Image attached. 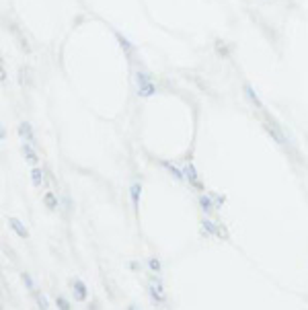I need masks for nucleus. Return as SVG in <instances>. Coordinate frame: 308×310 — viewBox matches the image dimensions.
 Returning a JSON list of instances; mask_svg holds the SVG:
<instances>
[{
	"instance_id": "nucleus-1",
	"label": "nucleus",
	"mask_w": 308,
	"mask_h": 310,
	"mask_svg": "<svg viewBox=\"0 0 308 310\" xmlns=\"http://www.w3.org/2000/svg\"><path fill=\"white\" fill-rule=\"evenodd\" d=\"M136 84H138V95L142 99H148L156 93V84H154L152 76L148 72H142V70L136 72Z\"/></svg>"
},
{
	"instance_id": "nucleus-2",
	"label": "nucleus",
	"mask_w": 308,
	"mask_h": 310,
	"mask_svg": "<svg viewBox=\"0 0 308 310\" xmlns=\"http://www.w3.org/2000/svg\"><path fill=\"white\" fill-rule=\"evenodd\" d=\"M148 294H150V298H152L154 302H158V304H164V302H166V294H164V288H162L160 279H158L156 275H152V277H150Z\"/></svg>"
},
{
	"instance_id": "nucleus-3",
	"label": "nucleus",
	"mask_w": 308,
	"mask_h": 310,
	"mask_svg": "<svg viewBox=\"0 0 308 310\" xmlns=\"http://www.w3.org/2000/svg\"><path fill=\"white\" fill-rule=\"evenodd\" d=\"M183 175H185V181L189 183L191 187L204 191V183L200 181V175H198V171H195L193 162H185V164H183Z\"/></svg>"
},
{
	"instance_id": "nucleus-4",
	"label": "nucleus",
	"mask_w": 308,
	"mask_h": 310,
	"mask_svg": "<svg viewBox=\"0 0 308 310\" xmlns=\"http://www.w3.org/2000/svg\"><path fill=\"white\" fill-rule=\"evenodd\" d=\"M202 226H204V230L209 234V236H216V238H228V232L224 230L220 224H216V222H212L209 218H204L202 220Z\"/></svg>"
},
{
	"instance_id": "nucleus-5",
	"label": "nucleus",
	"mask_w": 308,
	"mask_h": 310,
	"mask_svg": "<svg viewBox=\"0 0 308 310\" xmlns=\"http://www.w3.org/2000/svg\"><path fill=\"white\" fill-rule=\"evenodd\" d=\"M70 286H72V294H74V300L76 302H87L89 290L85 286V281H82V279H72V281H70Z\"/></svg>"
},
{
	"instance_id": "nucleus-6",
	"label": "nucleus",
	"mask_w": 308,
	"mask_h": 310,
	"mask_svg": "<svg viewBox=\"0 0 308 310\" xmlns=\"http://www.w3.org/2000/svg\"><path fill=\"white\" fill-rule=\"evenodd\" d=\"M265 130H267V134L275 140V142L279 144V146H286V136H284V132H282V128L275 123V121H267L265 123Z\"/></svg>"
},
{
	"instance_id": "nucleus-7",
	"label": "nucleus",
	"mask_w": 308,
	"mask_h": 310,
	"mask_svg": "<svg viewBox=\"0 0 308 310\" xmlns=\"http://www.w3.org/2000/svg\"><path fill=\"white\" fill-rule=\"evenodd\" d=\"M19 136L25 140V142H31L35 148L39 146L37 138H35V132H33V128H31V123H29V121H23V123L19 125Z\"/></svg>"
},
{
	"instance_id": "nucleus-8",
	"label": "nucleus",
	"mask_w": 308,
	"mask_h": 310,
	"mask_svg": "<svg viewBox=\"0 0 308 310\" xmlns=\"http://www.w3.org/2000/svg\"><path fill=\"white\" fill-rule=\"evenodd\" d=\"M115 39H117V44H119V48L123 50V53L125 55H128V58H132V55L136 53V46L132 44V41L128 39V37H125L121 31H115Z\"/></svg>"
},
{
	"instance_id": "nucleus-9",
	"label": "nucleus",
	"mask_w": 308,
	"mask_h": 310,
	"mask_svg": "<svg viewBox=\"0 0 308 310\" xmlns=\"http://www.w3.org/2000/svg\"><path fill=\"white\" fill-rule=\"evenodd\" d=\"M21 150H23V156H25V160L29 162L31 166H37V162H39V156H37V150H35V146H33L31 142H23Z\"/></svg>"
},
{
	"instance_id": "nucleus-10",
	"label": "nucleus",
	"mask_w": 308,
	"mask_h": 310,
	"mask_svg": "<svg viewBox=\"0 0 308 310\" xmlns=\"http://www.w3.org/2000/svg\"><path fill=\"white\" fill-rule=\"evenodd\" d=\"M8 226L17 232V236H19V238H29V230L25 228V224H23L19 218L10 216V218H8Z\"/></svg>"
},
{
	"instance_id": "nucleus-11",
	"label": "nucleus",
	"mask_w": 308,
	"mask_h": 310,
	"mask_svg": "<svg viewBox=\"0 0 308 310\" xmlns=\"http://www.w3.org/2000/svg\"><path fill=\"white\" fill-rule=\"evenodd\" d=\"M200 207L204 209L205 214H212L214 209H216V202H214V197H212V193H202L200 195Z\"/></svg>"
},
{
	"instance_id": "nucleus-12",
	"label": "nucleus",
	"mask_w": 308,
	"mask_h": 310,
	"mask_svg": "<svg viewBox=\"0 0 308 310\" xmlns=\"http://www.w3.org/2000/svg\"><path fill=\"white\" fill-rule=\"evenodd\" d=\"M243 91H245V95H247V99L251 103H253L257 109H263V103H261V99H259V95L255 93V89H253V84H249V82H245L243 84Z\"/></svg>"
},
{
	"instance_id": "nucleus-13",
	"label": "nucleus",
	"mask_w": 308,
	"mask_h": 310,
	"mask_svg": "<svg viewBox=\"0 0 308 310\" xmlns=\"http://www.w3.org/2000/svg\"><path fill=\"white\" fill-rule=\"evenodd\" d=\"M140 193H142V183L134 181L130 185V197H132V206H134V212H138V206H140Z\"/></svg>"
},
{
	"instance_id": "nucleus-14",
	"label": "nucleus",
	"mask_w": 308,
	"mask_h": 310,
	"mask_svg": "<svg viewBox=\"0 0 308 310\" xmlns=\"http://www.w3.org/2000/svg\"><path fill=\"white\" fill-rule=\"evenodd\" d=\"M44 204H46V207L50 209V212H55V209L60 207L58 195H55L53 191H46V193H44Z\"/></svg>"
},
{
	"instance_id": "nucleus-15",
	"label": "nucleus",
	"mask_w": 308,
	"mask_h": 310,
	"mask_svg": "<svg viewBox=\"0 0 308 310\" xmlns=\"http://www.w3.org/2000/svg\"><path fill=\"white\" fill-rule=\"evenodd\" d=\"M160 164L166 168V171H169L177 181H185V175H183V168H177L173 162H169V160H160Z\"/></svg>"
},
{
	"instance_id": "nucleus-16",
	"label": "nucleus",
	"mask_w": 308,
	"mask_h": 310,
	"mask_svg": "<svg viewBox=\"0 0 308 310\" xmlns=\"http://www.w3.org/2000/svg\"><path fill=\"white\" fill-rule=\"evenodd\" d=\"M44 171H41L39 166H31V183H33V187H41L44 185Z\"/></svg>"
},
{
	"instance_id": "nucleus-17",
	"label": "nucleus",
	"mask_w": 308,
	"mask_h": 310,
	"mask_svg": "<svg viewBox=\"0 0 308 310\" xmlns=\"http://www.w3.org/2000/svg\"><path fill=\"white\" fill-rule=\"evenodd\" d=\"M21 279H23V284L27 286V290H29L31 294H35V290H37V288H35V281H33V277H31L29 273H27V271H23V273H21Z\"/></svg>"
},
{
	"instance_id": "nucleus-18",
	"label": "nucleus",
	"mask_w": 308,
	"mask_h": 310,
	"mask_svg": "<svg viewBox=\"0 0 308 310\" xmlns=\"http://www.w3.org/2000/svg\"><path fill=\"white\" fill-rule=\"evenodd\" d=\"M216 52L222 55V58H228V55H230V48L226 46V44H224V41H216Z\"/></svg>"
},
{
	"instance_id": "nucleus-19",
	"label": "nucleus",
	"mask_w": 308,
	"mask_h": 310,
	"mask_svg": "<svg viewBox=\"0 0 308 310\" xmlns=\"http://www.w3.org/2000/svg\"><path fill=\"white\" fill-rule=\"evenodd\" d=\"M148 267H150L152 273H160V269H162V265H160V261L156 257H150L148 259Z\"/></svg>"
},
{
	"instance_id": "nucleus-20",
	"label": "nucleus",
	"mask_w": 308,
	"mask_h": 310,
	"mask_svg": "<svg viewBox=\"0 0 308 310\" xmlns=\"http://www.w3.org/2000/svg\"><path fill=\"white\" fill-rule=\"evenodd\" d=\"M55 306H58V308H62V310L72 308V306H70V302L64 298V296H55Z\"/></svg>"
},
{
	"instance_id": "nucleus-21",
	"label": "nucleus",
	"mask_w": 308,
	"mask_h": 310,
	"mask_svg": "<svg viewBox=\"0 0 308 310\" xmlns=\"http://www.w3.org/2000/svg\"><path fill=\"white\" fill-rule=\"evenodd\" d=\"M37 304H39L41 308H48V300L44 298V296H37Z\"/></svg>"
}]
</instances>
